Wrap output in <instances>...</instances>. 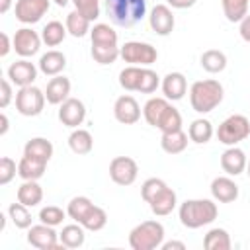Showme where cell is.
Masks as SVG:
<instances>
[{
    "label": "cell",
    "instance_id": "obj_50",
    "mask_svg": "<svg viewBox=\"0 0 250 250\" xmlns=\"http://www.w3.org/2000/svg\"><path fill=\"white\" fill-rule=\"evenodd\" d=\"M0 39H2V47H0V57H6V55L10 53V49H14V47H10V37H8V33H0Z\"/></svg>",
    "mask_w": 250,
    "mask_h": 250
},
{
    "label": "cell",
    "instance_id": "obj_27",
    "mask_svg": "<svg viewBox=\"0 0 250 250\" xmlns=\"http://www.w3.org/2000/svg\"><path fill=\"white\" fill-rule=\"evenodd\" d=\"M199 64L203 70L211 72V74H217V72H223L227 68V55L219 49H207L201 57H199Z\"/></svg>",
    "mask_w": 250,
    "mask_h": 250
},
{
    "label": "cell",
    "instance_id": "obj_22",
    "mask_svg": "<svg viewBox=\"0 0 250 250\" xmlns=\"http://www.w3.org/2000/svg\"><path fill=\"white\" fill-rule=\"evenodd\" d=\"M16 197L20 203L27 207H35L43 201V188L37 184V180H23V184L18 188Z\"/></svg>",
    "mask_w": 250,
    "mask_h": 250
},
{
    "label": "cell",
    "instance_id": "obj_13",
    "mask_svg": "<svg viewBox=\"0 0 250 250\" xmlns=\"http://www.w3.org/2000/svg\"><path fill=\"white\" fill-rule=\"evenodd\" d=\"M86 119V105L78 98H68L59 107V121L70 129H76Z\"/></svg>",
    "mask_w": 250,
    "mask_h": 250
},
{
    "label": "cell",
    "instance_id": "obj_39",
    "mask_svg": "<svg viewBox=\"0 0 250 250\" xmlns=\"http://www.w3.org/2000/svg\"><path fill=\"white\" fill-rule=\"evenodd\" d=\"M8 215H10V219H12V223H14V227L16 229H29L31 227V213H29V207L27 205H23V203H12L10 207H8Z\"/></svg>",
    "mask_w": 250,
    "mask_h": 250
},
{
    "label": "cell",
    "instance_id": "obj_4",
    "mask_svg": "<svg viewBox=\"0 0 250 250\" xmlns=\"http://www.w3.org/2000/svg\"><path fill=\"white\" fill-rule=\"evenodd\" d=\"M164 242V227L158 221H143L129 232V246L133 250H154Z\"/></svg>",
    "mask_w": 250,
    "mask_h": 250
},
{
    "label": "cell",
    "instance_id": "obj_12",
    "mask_svg": "<svg viewBox=\"0 0 250 250\" xmlns=\"http://www.w3.org/2000/svg\"><path fill=\"white\" fill-rule=\"evenodd\" d=\"M148 25L156 35H162V37L170 35L174 31V25H176V18H174L172 8L168 4H156L148 14Z\"/></svg>",
    "mask_w": 250,
    "mask_h": 250
},
{
    "label": "cell",
    "instance_id": "obj_34",
    "mask_svg": "<svg viewBox=\"0 0 250 250\" xmlns=\"http://www.w3.org/2000/svg\"><path fill=\"white\" fill-rule=\"evenodd\" d=\"M168 105H170V100H166V98H150V100H146V104L143 105V117H145V121L148 125L156 127L160 115L164 113V109Z\"/></svg>",
    "mask_w": 250,
    "mask_h": 250
},
{
    "label": "cell",
    "instance_id": "obj_5",
    "mask_svg": "<svg viewBox=\"0 0 250 250\" xmlns=\"http://www.w3.org/2000/svg\"><path fill=\"white\" fill-rule=\"evenodd\" d=\"M248 137H250V119L240 113L229 115L217 129L219 143H223L227 146H236L240 141H244Z\"/></svg>",
    "mask_w": 250,
    "mask_h": 250
},
{
    "label": "cell",
    "instance_id": "obj_37",
    "mask_svg": "<svg viewBox=\"0 0 250 250\" xmlns=\"http://www.w3.org/2000/svg\"><path fill=\"white\" fill-rule=\"evenodd\" d=\"M156 129H160L162 133H172V131H180L182 129V113L170 104L164 113L160 115L158 123H156Z\"/></svg>",
    "mask_w": 250,
    "mask_h": 250
},
{
    "label": "cell",
    "instance_id": "obj_42",
    "mask_svg": "<svg viewBox=\"0 0 250 250\" xmlns=\"http://www.w3.org/2000/svg\"><path fill=\"white\" fill-rule=\"evenodd\" d=\"M66 215H68V213L62 211L61 207H57V205H47V207H41V211H39V221L45 223V225L57 227V225H62V221H64Z\"/></svg>",
    "mask_w": 250,
    "mask_h": 250
},
{
    "label": "cell",
    "instance_id": "obj_7",
    "mask_svg": "<svg viewBox=\"0 0 250 250\" xmlns=\"http://www.w3.org/2000/svg\"><path fill=\"white\" fill-rule=\"evenodd\" d=\"M121 59L135 66H150L158 59L156 47L145 41H127L121 45Z\"/></svg>",
    "mask_w": 250,
    "mask_h": 250
},
{
    "label": "cell",
    "instance_id": "obj_1",
    "mask_svg": "<svg viewBox=\"0 0 250 250\" xmlns=\"http://www.w3.org/2000/svg\"><path fill=\"white\" fill-rule=\"evenodd\" d=\"M217 203L213 199H186L180 209L178 217L186 229H199L211 225L217 219Z\"/></svg>",
    "mask_w": 250,
    "mask_h": 250
},
{
    "label": "cell",
    "instance_id": "obj_19",
    "mask_svg": "<svg viewBox=\"0 0 250 250\" xmlns=\"http://www.w3.org/2000/svg\"><path fill=\"white\" fill-rule=\"evenodd\" d=\"M68 94H70V80L66 76H53L49 82H47V88H45V98L49 104L53 105H61L64 100H68Z\"/></svg>",
    "mask_w": 250,
    "mask_h": 250
},
{
    "label": "cell",
    "instance_id": "obj_41",
    "mask_svg": "<svg viewBox=\"0 0 250 250\" xmlns=\"http://www.w3.org/2000/svg\"><path fill=\"white\" fill-rule=\"evenodd\" d=\"M105 225H107V213H105L102 207H98V205L92 207V211L88 213V217H86L84 223H82V227H84L86 230H92V232L102 230Z\"/></svg>",
    "mask_w": 250,
    "mask_h": 250
},
{
    "label": "cell",
    "instance_id": "obj_15",
    "mask_svg": "<svg viewBox=\"0 0 250 250\" xmlns=\"http://www.w3.org/2000/svg\"><path fill=\"white\" fill-rule=\"evenodd\" d=\"M8 78L18 88L31 86L37 78V66L27 59H20V61H16L8 66Z\"/></svg>",
    "mask_w": 250,
    "mask_h": 250
},
{
    "label": "cell",
    "instance_id": "obj_30",
    "mask_svg": "<svg viewBox=\"0 0 250 250\" xmlns=\"http://www.w3.org/2000/svg\"><path fill=\"white\" fill-rule=\"evenodd\" d=\"M92 207H94V203H92V199L90 197H86V195H76V197H72L70 201H68V205H66V213H68V217L74 221V223H84V219L88 217V213L92 211Z\"/></svg>",
    "mask_w": 250,
    "mask_h": 250
},
{
    "label": "cell",
    "instance_id": "obj_10",
    "mask_svg": "<svg viewBox=\"0 0 250 250\" xmlns=\"http://www.w3.org/2000/svg\"><path fill=\"white\" fill-rule=\"evenodd\" d=\"M139 166L131 156H115L109 162V178L117 186H131L137 180Z\"/></svg>",
    "mask_w": 250,
    "mask_h": 250
},
{
    "label": "cell",
    "instance_id": "obj_40",
    "mask_svg": "<svg viewBox=\"0 0 250 250\" xmlns=\"http://www.w3.org/2000/svg\"><path fill=\"white\" fill-rule=\"evenodd\" d=\"M92 59L98 64H113L119 57H121V47L113 45V47H100V45H92Z\"/></svg>",
    "mask_w": 250,
    "mask_h": 250
},
{
    "label": "cell",
    "instance_id": "obj_24",
    "mask_svg": "<svg viewBox=\"0 0 250 250\" xmlns=\"http://www.w3.org/2000/svg\"><path fill=\"white\" fill-rule=\"evenodd\" d=\"M45 170H47V162L25 156V154L18 162V176L21 180H39V178H43Z\"/></svg>",
    "mask_w": 250,
    "mask_h": 250
},
{
    "label": "cell",
    "instance_id": "obj_28",
    "mask_svg": "<svg viewBox=\"0 0 250 250\" xmlns=\"http://www.w3.org/2000/svg\"><path fill=\"white\" fill-rule=\"evenodd\" d=\"M68 146L74 154H88L92 148H94V139H92V133L86 131V129H80L76 127L70 135H68Z\"/></svg>",
    "mask_w": 250,
    "mask_h": 250
},
{
    "label": "cell",
    "instance_id": "obj_21",
    "mask_svg": "<svg viewBox=\"0 0 250 250\" xmlns=\"http://www.w3.org/2000/svg\"><path fill=\"white\" fill-rule=\"evenodd\" d=\"M176 203H178L176 191H174L172 188H166V189H162L152 201H148V207H150V211H152L156 217H166V215H170V213L176 209Z\"/></svg>",
    "mask_w": 250,
    "mask_h": 250
},
{
    "label": "cell",
    "instance_id": "obj_29",
    "mask_svg": "<svg viewBox=\"0 0 250 250\" xmlns=\"http://www.w3.org/2000/svg\"><path fill=\"white\" fill-rule=\"evenodd\" d=\"M84 227L80 223H74V225H66L62 227V230L59 232V240L64 248H80L86 240V234H84Z\"/></svg>",
    "mask_w": 250,
    "mask_h": 250
},
{
    "label": "cell",
    "instance_id": "obj_17",
    "mask_svg": "<svg viewBox=\"0 0 250 250\" xmlns=\"http://www.w3.org/2000/svg\"><path fill=\"white\" fill-rule=\"evenodd\" d=\"M246 164H248V158L244 154L242 148L238 146H229L223 154H221V168L223 172H227L229 176H238L246 170Z\"/></svg>",
    "mask_w": 250,
    "mask_h": 250
},
{
    "label": "cell",
    "instance_id": "obj_23",
    "mask_svg": "<svg viewBox=\"0 0 250 250\" xmlns=\"http://www.w3.org/2000/svg\"><path fill=\"white\" fill-rule=\"evenodd\" d=\"M23 154L31 156V158H37V160H43V162H49L51 156H53V143L47 141L45 137H33L25 143Z\"/></svg>",
    "mask_w": 250,
    "mask_h": 250
},
{
    "label": "cell",
    "instance_id": "obj_36",
    "mask_svg": "<svg viewBox=\"0 0 250 250\" xmlns=\"http://www.w3.org/2000/svg\"><path fill=\"white\" fill-rule=\"evenodd\" d=\"M64 25H66V31H68L72 37H84V35L90 33V29H92V27H90V20L84 18L78 10H72V12L66 14Z\"/></svg>",
    "mask_w": 250,
    "mask_h": 250
},
{
    "label": "cell",
    "instance_id": "obj_9",
    "mask_svg": "<svg viewBox=\"0 0 250 250\" xmlns=\"http://www.w3.org/2000/svg\"><path fill=\"white\" fill-rule=\"evenodd\" d=\"M27 242L39 250H53V248L62 246L59 240V232H55V227L45 225V223L31 225L27 229Z\"/></svg>",
    "mask_w": 250,
    "mask_h": 250
},
{
    "label": "cell",
    "instance_id": "obj_51",
    "mask_svg": "<svg viewBox=\"0 0 250 250\" xmlns=\"http://www.w3.org/2000/svg\"><path fill=\"white\" fill-rule=\"evenodd\" d=\"M160 248H162V250H174V248H178V250H186V244L180 242V240H168V242H162Z\"/></svg>",
    "mask_w": 250,
    "mask_h": 250
},
{
    "label": "cell",
    "instance_id": "obj_11",
    "mask_svg": "<svg viewBox=\"0 0 250 250\" xmlns=\"http://www.w3.org/2000/svg\"><path fill=\"white\" fill-rule=\"evenodd\" d=\"M51 0H18L14 6L16 20L21 23H37L49 12Z\"/></svg>",
    "mask_w": 250,
    "mask_h": 250
},
{
    "label": "cell",
    "instance_id": "obj_46",
    "mask_svg": "<svg viewBox=\"0 0 250 250\" xmlns=\"http://www.w3.org/2000/svg\"><path fill=\"white\" fill-rule=\"evenodd\" d=\"M16 174H18V164L10 156H2L0 158V186L10 184Z\"/></svg>",
    "mask_w": 250,
    "mask_h": 250
},
{
    "label": "cell",
    "instance_id": "obj_26",
    "mask_svg": "<svg viewBox=\"0 0 250 250\" xmlns=\"http://www.w3.org/2000/svg\"><path fill=\"white\" fill-rule=\"evenodd\" d=\"M188 133H184L182 129L180 131H172V133H162L160 137V146L164 152L168 154H180L188 148Z\"/></svg>",
    "mask_w": 250,
    "mask_h": 250
},
{
    "label": "cell",
    "instance_id": "obj_8",
    "mask_svg": "<svg viewBox=\"0 0 250 250\" xmlns=\"http://www.w3.org/2000/svg\"><path fill=\"white\" fill-rule=\"evenodd\" d=\"M41 43H43L41 35L37 31H33L31 27H20L12 37V47L21 59H29V57L37 55Z\"/></svg>",
    "mask_w": 250,
    "mask_h": 250
},
{
    "label": "cell",
    "instance_id": "obj_44",
    "mask_svg": "<svg viewBox=\"0 0 250 250\" xmlns=\"http://www.w3.org/2000/svg\"><path fill=\"white\" fill-rule=\"evenodd\" d=\"M168 188V184L164 182V180H160V178H148V180H145L143 182V186H141V197L148 203V201H152L162 189H166Z\"/></svg>",
    "mask_w": 250,
    "mask_h": 250
},
{
    "label": "cell",
    "instance_id": "obj_20",
    "mask_svg": "<svg viewBox=\"0 0 250 250\" xmlns=\"http://www.w3.org/2000/svg\"><path fill=\"white\" fill-rule=\"evenodd\" d=\"M37 66H39V70H41L45 76H57V74H61V72L64 70V66H66V57H64L61 51L51 49V51H47L45 55H41Z\"/></svg>",
    "mask_w": 250,
    "mask_h": 250
},
{
    "label": "cell",
    "instance_id": "obj_33",
    "mask_svg": "<svg viewBox=\"0 0 250 250\" xmlns=\"http://www.w3.org/2000/svg\"><path fill=\"white\" fill-rule=\"evenodd\" d=\"M66 25H62L61 21H57V20H53V21H49L43 29H41V39H43V43L47 45V47H57V45H61L62 41H64V37H66Z\"/></svg>",
    "mask_w": 250,
    "mask_h": 250
},
{
    "label": "cell",
    "instance_id": "obj_38",
    "mask_svg": "<svg viewBox=\"0 0 250 250\" xmlns=\"http://www.w3.org/2000/svg\"><path fill=\"white\" fill-rule=\"evenodd\" d=\"M141 74H143V66H135V64L125 66L119 72V86L127 92H137L139 82H141Z\"/></svg>",
    "mask_w": 250,
    "mask_h": 250
},
{
    "label": "cell",
    "instance_id": "obj_43",
    "mask_svg": "<svg viewBox=\"0 0 250 250\" xmlns=\"http://www.w3.org/2000/svg\"><path fill=\"white\" fill-rule=\"evenodd\" d=\"M160 86V76L148 68V66H143V74H141V82H139V90L141 94H152L156 92V88Z\"/></svg>",
    "mask_w": 250,
    "mask_h": 250
},
{
    "label": "cell",
    "instance_id": "obj_6",
    "mask_svg": "<svg viewBox=\"0 0 250 250\" xmlns=\"http://www.w3.org/2000/svg\"><path fill=\"white\" fill-rule=\"evenodd\" d=\"M45 102H47L45 92L39 90L33 84L20 88L18 94H16V109H18V113H21L25 117L39 115L43 111V107H45Z\"/></svg>",
    "mask_w": 250,
    "mask_h": 250
},
{
    "label": "cell",
    "instance_id": "obj_35",
    "mask_svg": "<svg viewBox=\"0 0 250 250\" xmlns=\"http://www.w3.org/2000/svg\"><path fill=\"white\" fill-rule=\"evenodd\" d=\"M248 2L250 0H221L225 18L232 23H240L248 16Z\"/></svg>",
    "mask_w": 250,
    "mask_h": 250
},
{
    "label": "cell",
    "instance_id": "obj_25",
    "mask_svg": "<svg viewBox=\"0 0 250 250\" xmlns=\"http://www.w3.org/2000/svg\"><path fill=\"white\" fill-rule=\"evenodd\" d=\"M90 39H92V45L113 47V45H117L119 35H117V31L109 23H96L90 29Z\"/></svg>",
    "mask_w": 250,
    "mask_h": 250
},
{
    "label": "cell",
    "instance_id": "obj_3",
    "mask_svg": "<svg viewBox=\"0 0 250 250\" xmlns=\"http://www.w3.org/2000/svg\"><path fill=\"white\" fill-rule=\"evenodd\" d=\"M109 21L119 27H133L146 16V0H105Z\"/></svg>",
    "mask_w": 250,
    "mask_h": 250
},
{
    "label": "cell",
    "instance_id": "obj_54",
    "mask_svg": "<svg viewBox=\"0 0 250 250\" xmlns=\"http://www.w3.org/2000/svg\"><path fill=\"white\" fill-rule=\"evenodd\" d=\"M53 2H55L57 6H61V8H62V6H66V4H68V2H72V0H53Z\"/></svg>",
    "mask_w": 250,
    "mask_h": 250
},
{
    "label": "cell",
    "instance_id": "obj_48",
    "mask_svg": "<svg viewBox=\"0 0 250 250\" xmlns=\"http://www.w3.org/2000/svg\"><path fill=\"white\" fill-rule=\"evenodd\" d=\"M238 33H240V37H242L246 43H250V14L240 21V25H238Z\"/></svg>",
    "mask_w": 250,
    "mask_h": 250
},
{
    "label": "cell",
    "instance_id": "obj_32",
    "mask_svg": "<svg viewBox=\"0 0 250 250\" xmlns=\"http://www.w3.org/2000/svg\"><path fill=\"white\" fill-rule=\"evenodd\" d=\"M188 137H189V141H193L197 145L209 143L211 137H213V125H211V121L209 119H203V117L193 119L191 125H189V129H188Z\"/></svg>",
    "mask_w": 250,
    "mask_h": 250
},
{
    "label": "cell",
    "instance_id": "obj_47",
    "mask_svg": "<svg viewBox=\"0 0 250 250\" xmlns=\"http://www.w3.org/2000/svg\"><path fill=\"white\" fill-rule=\"evenodd\" d=\"M0 88H2V94H0V107L6 109V107L10 105V102H12V82H10V78H2Z\"/></svg>",
    "mask_w": 250,
    "mask_h": 250
},
{
    "label": "cell",
    "instance_id": "obj_49",
    "mask_svg": "<svg viewBox=\"0 0 250 250\" xmlns=\"http://www.w3.org/2000/svg\"><path fill=\"white\" fill-rule=\"evenodd\" d=\"M170 8H176V10H186V8H191L197 0H166Z\"/></svg>",
    "mask_w": 250,
    "mask_h": 250
},
{
    "label": "cell",
    "instance_id": "obj_14",
    "mask_svg": "<svg viewBox=\"0 0 250 250\" xmlns=\"http://www.w3.org/2000/svg\"><path fill=\"white\" fill-rule=\"evenodd\" d=\"M113 117L119 123H123V125L137 123L141 119V105H139V102L133 96H129V94L119 96L115 100V104H113Z\"/></svg>",
    "mask_w": 250,
    "mask_h": 250
},
{
    "label": "cell",
    "instance_id": "obj_45",
    "mask_svg": "<svg viewBox=\"0 0 250 250\" xmlns=\"http://www.w3.org/2000/svg\"><path fill=\"white\" fill-rule=\"evenodd\" d=\"M72 4H74V10H78L90 21L100 18V0H72Z\"/></svg>",
    "mask_w": 250,
    "mask_h": 250
},
{
    "label": "cell",
    "instance_id": "obj_31",
    "mask_svg": "<svg viewBox=\"0 0 250 250\" xmlns=\"http://www.w3.org/2000/svg\"><path fill=\"white\" fill-rule=\"evenodd\" d=\"M230 246H232V240L225 229L215 227V229L207 230V234L203 236V248L205 250H229Z\"/></svg>",
    "mask_w": 250,
    "mask_h": 250
},
{
    "label": "cell",
    "instance_id": "obj_53",
    "mask_svg": "<svg viewBox=\"0 0 250 250\" xmlns=\"http://www.w3.org/2000/svg\"><path fill=\"white\" fill-rule=\"evenodd\" d=\"M12 2L14 0H0V14H6L10 10V6H12Z\"/></svg>",
    "mask_w": 250,
    "mask_h": 250
},
{
    "label": "cell",
    "instance_id": "obj_16",
    "mask_svg": "<svg viewBox=\"0 0 250 250\" xmlns=\"http://www.w3.org/2000/svg\"><path fill=\"white\" fill-rule=\"evenodd\" d=\"M160 88H162V94L166 100H172V102H178L186 96L188 92V80L182 72H168L162 82H160Z\"/></svg>",
    "mask_w": 250,
    "mask_h": 250
},
{
    "label": "cell",
    "instance_id": "obj_18",
    "mask_svg": "<svg viewBox=\"0 0 250 250\" xmlns=\"http://www.w3.org/2000/svg\"><path fill=\"white\" fill-rule=\"evenodd\" d=\"M211 195L219 203H232L238 197V186L229 176H217L211 182Z\"/></svg>",
    "mask_w": 250,
    "mask_h": 250
},
{
    "label": "cell",
    "instance_id": "obj_2",
    "mask_svg": "<svg viewBox=\"0 0 250 250\" xmlns=\"http://www.w3.org/2000/svg\"><path fill=\"white\" fill-rule=\"evenodd\" d=\"M225 90L219 80H197L189 88V104L197 113H209L223 102Z\"/></svg>",
    "mask_w": 250,
    "mask_h": 250
},
{
    "label": "cell",
    "instance_id": "obj_55",
    "mask_svg": "<svg viewBox=\"0 0 250 250\" xmlns=\"http://www.w3.org/2000/svg\"><path fill=\"white\" fill-rule=\"evenodd\" d=\"M246 174H248V178H250V160H248V164H246Z\"/></svg>",
    "mask_w": 250,
    "mask_h": 250
},
{
    "label": "cell",
    "instance_id": "obj_52",
    "mask_svg": "<svg viewBox=\"0 0 250 250\" xmlns=\"http://www.w3.org/2000/svg\"><path fill=\"white\" fill-rule=\"evenodd\" d=\"M0 119H2V127H0V135H6V131H8V127H10V125H8V115H6V113H2V115H0Z\"/></svg>",
    "mask_w": 250,
    "mask_h": 250
}]
</instances>
